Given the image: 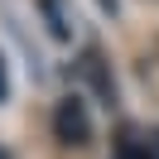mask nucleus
<instances>
[{
    "label": "nucleus",
    "instance_id": "1",
    "mask_svg": "<svg viewBox=\"0 0 159 159\" xmlns=\"http://www.w3.org/2000/svg\"><path fill=\"white\" fill-rule=\"evenodd\" d=\"M53 135H58L63 145H72V149L92 145V116H87V106H82L77 97H63L58 106H53Z\"/></svg>",
    "mask_w": 159,
    "mask_h": 159
},
{
    "label": "nucleus",
    "instance_id": "2",
    "mask_svg": "<svg viewBox=\"0 0 159 159\" xmlns=\"http://www.w3.org/2000/svg\"><path fill=\"white\" fill-rule=\"evenodd\" d=\"M87 77H92V87H97V97L106 101H116V82H111V72H106V58H101L97 48H87Z\"/></svg>",
    "mask_w": 159,
    "mask_h": 159
},
{
    "label": "nucleus",
    "instance_id": "3",
    "mask_svg": "<svg viewBox=\"0 0 159 159\" xmlns=\"http://www.w3.org/2000/svg\"><path fill=\"white\" fill-rule=\"evenodd\" d=\"M116 159H159V145L154 140H140V135H120L116 140Z\"/></svg>",
    "mask_w": 159,
    "mask_h": 159
},
{
    "label": "nucleus",
    "instance_id": "4",
    "mask_svg": "<svg viewBox=\"0 0 159 159\" xmlns=\"http://www.w3.org/2000/svg\"><path fill=\"white\" fill-rule=\"evenodd\" d=\"M10 97V68H5V58H0V101Z\"/></svg>",
    "mask_w": 159,
    "mask_h": 159
},
{
    "label": "nucleus",
    "instance_id": "5",
    "mask_svg": "<svg viewBox=\"0 0 159 159\" xmlns=\"http://www.w3.org/2000/svg\"><path fill=\"white\" fill-rule=\"evenodd\" d=\"M0 159H10V154H5V149H0Z\"/></svg>",
    "mask_w": 159,
    "mask_h": 159
}]
</instances>
